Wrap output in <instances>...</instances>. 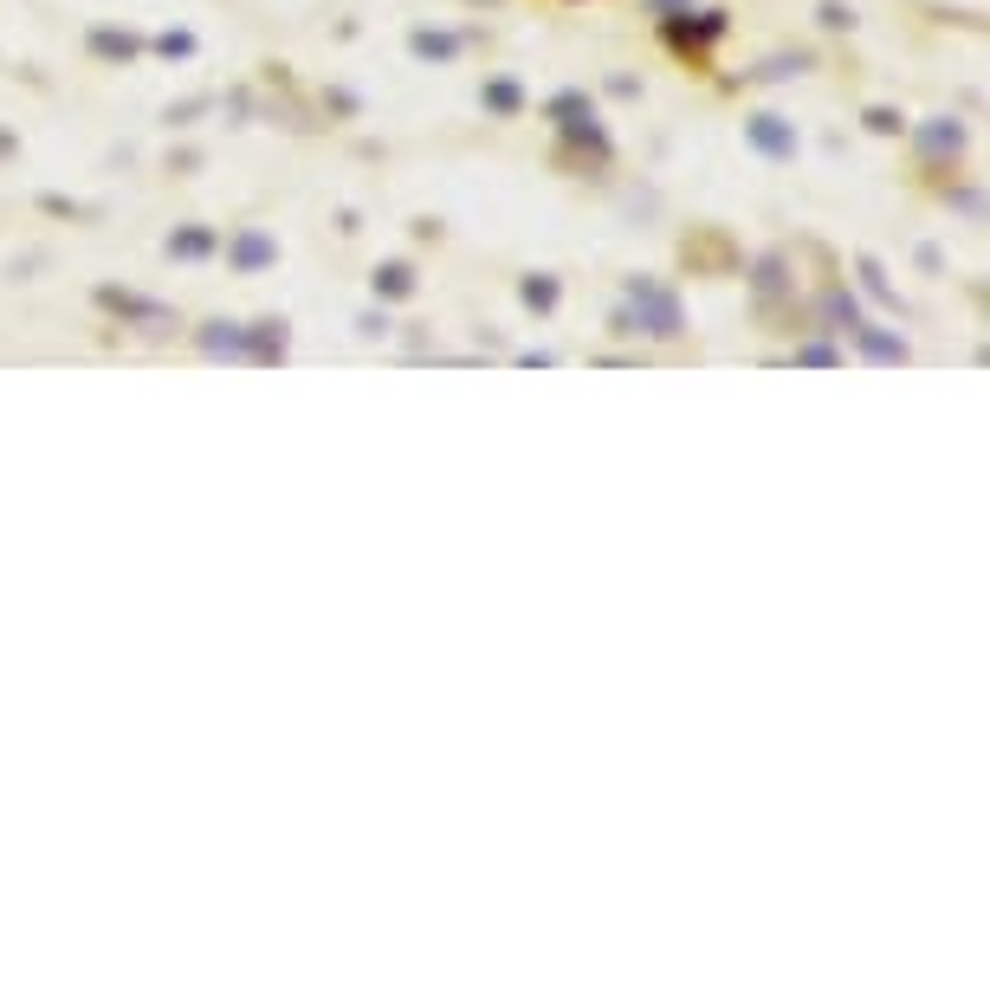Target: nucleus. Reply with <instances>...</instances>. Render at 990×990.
<instances>
[{"label":"nucleus","mask_w":990,"mask_h":990,"mask_svg":"<svg viewBox=\"0 0 990 990\" xmlns=\"http://www.w3.org/2000/svg\"><path fill=\"white\" fill-rule=\"evenodd\" d=\"M622 311H628V337L673 343V337L686 330L680 292H667V285H654V279H628V285H622Z\"/></svg>","instance_id":"f257e3e1"},{"label":"nucleus","mask_w":990,"mask_h":990,"mask_svg":"<svg viewBox=\"0 0 990 990\" xmlns=\"http://www.w3.org/2000/svg\"><path fill=\"white\" fill-rule=\"evenodd\" d=\"M725 13L719 7H706V13H693V7H673V20H660V39H667L673 52H699V46H712V39H725Z\"/></svg>","instance_id":"f03ea898"},{"label":"nucleus","mask_w":990,"mask_h":990,"mask_svg":"<svg viewBox=\"0 0 990 990\" xmlns=\"http://www.w3.org/2000/svg\"><path fill=\"white\" fill-rule=\"evenodd\" d=\"M745 143L758 149L764 162H796V123H783V117H770V110H764V117L745 123Z\"/></svg>","instance_id":"7ed1b4c3"},{"label":"nucleus","mask_w":990,"mask_h":990,"mask_svg":"<svg viewBox=\"0 0 990 990\" xmlns=\"http://www.w3.org/2000/svg\"><path fill=\"white\" fill-rule=\"evenodd\" d=\"M227 266L233 272H266V266H279V240H272L266 227H240L227 240Z\"/></svg>","instance_id":"20e7f679"},{"label":"nucleus","mask_w":990,"mask_h":990,"mask_svg":"<svg viewBox=\"0 0 990 990\" xmlns=\"http://www.w3.org/2000/svg\"><path fill=\"white\" fill-rule=\"evenodd\" d=\"M913 143H919V156H926V162H952L958 149H965V123H958V117H932V123H919V130H913Z\"/></svg>","instance_id":"39448f33"},{"label":"nucleus","mask_w":990,"mask_h":990,"mask_svg":"<svg viewBox=\"0 0 990 990\" xmlns=\"http://www.w3.org/2000/svg\"><path fill=\"white\" fill-rule=\"evenodd\" d=\"M285 350H292V337H285V318H259V324H246V356H240V363H285Z\"/></svg>","instance_id":"423d86ee"},{"label":"nucleus","mask_w":990,"mask_h":990,"mask_svg":"<svg viewBox=\"0 0 990 990\" xmlns=\"http://www.w3.org/2000/svg\"><path fill=\"white\" fill-rule=\"evenodd\" d=\"M848 337H855V350L868 356V363H906V337L887 330V324H855Z\"/></svg>","instance_id":"0eeeda50"},{"label":"nucleus","mask_w":990,"mask_h":990,"mask_svg":"<svg viewBox=\"0 0 990 990\" xmlns=\"http://www.w3.org/2000/svg\"><path fill=\"white\" fill-rule=\"evenodd\" d=\"M98 305L117 311L123 324H149V330L169 324V311H162V305H149V298H136V292H117V285H98Z\"/></svg>","instance_id":"6e6552de"},{"label":"nucleus","mask_w":990,"mask_h":990,"mask_svg":"<svg viewBox=\"0 0 990 990\" xmlns=\"http://www.w3.org/2000/svg\"><path fill=\"white\" fill-rule=\"evenodd\" d=\"M195 343H201V356H227V363H240V356H246V324L214 318V324L195 330Z\"/></svg>","instance_id":"1a4fd4ad"},{"label":"nucleus","mask_w":990,"mask_h":990,"mask_svg":"<svg viewBox=\"0 0 990 990\" xmlns=\"http://www.w3.org/2000/svg\"><path fill=\"white\" fill-rule=\"evenodd\" d=\"M369 285H376L382 305H402V298H415V266H408V259H382Z\"/></svg>","instance_id":"9d476101"},{"label":"nucleus","mask_w":990,"mask_h":990,"mask_svg":"<svg viewBox=\"0 0 990 990\" xmlns=\"http://www.w3.org/2000/svg\"><path fill=\"white\" fill-rule=\"evenodd\" d=\"M751 292H758L764 305H777V298L790 292V259H783V253H764L758 266H751Z\"/></svg>","instance_id":"9b49d317"},{"label":"nucleus","mask_w":990,"mask_h":990,"mask_svg":"<svg viewBox=\"0 0 990 990\" xmlns=\"http://www.w3.org/2000/svg\"><path fill=\"white\" fill-rule=\"evenodd\" d=\"M85 46L98 52V59H110V65H130L136 52H143V39H136V33H117V26H91Z\"/></svg>","instance_id":"f8f14e48"},{"label":"nucleus","mask_w":990,"mask_h":990,"mask_svg":"<svg viewBox=\"0 0 990 990\" xmlns=\"http://www.w3.org/2000/svg\"><path fill=\"white\" fill-rule=\"evenodd\" d=\"M460 46H466L460 33H428V26H415V33H408V52H415V59H428V65L460 59Z\"/></svg>","instance_id":"ddd939ff"},{"label":"nucleus","mask_w":990,"mask_h":990,"mask_svg":"<svg viewBox=\"0 0 990 990\" xmlns=\"http://www.w3.org/2000/svg\"><path fill=\"white\" fill-rule=\"evenodd\" d=\"M162 246H169V259H208L214 246H220V233L214 227H175Z\"/></svg>","instance_id":"4468645a"},{"label":"nucleus","mask_w":990,"mask_h":990,"mask_svg":"<svg viewBox=\"0 0 990 990\" xmlns=\"http://www.w3.org/2000/svg\"><path fill=\"white\" fill-rule=\"evenodd\" d=\"M479 104L499 110V117H518V110H525V85H518V78H486V85H479Z\"/></svg>","instance_id":"2eb2a0df"},{"label":"nucleus","mask_w":990,"mask_h":990,"mask_svg":"<svg viewBox=\"0 0 990 990\" xmlns=\"http://www.w3.org/2000/svg\"><path fill=\"white\" fill-rule=\"evenodd\" d=\"M518 298H525V311H557V298H563V285L550 279V272H525V279H518Z\"/></svg>","instance_id":"dca6fc26"},{"label":"nucleus","mask_w":990,"mask_h":990,"mask_svg":"<svg viewBox=\"0 0 990 990\" xmlns=\"http://www.w3.org/2000/svg\"><path fill=\"white\" fill-rule=\"evenodd\" d=\"M796 72H809V52H777V59H764L758 72H745L751 85H783V78H796Z\"/></svg>","instance_id":"f3484780"},{"label":"nucleus","mask_w":990,"mask_h":990,"mask_svg":"<svg viewBox=\"0 0 990 990\" xmlns=\"http://www.w3.org/2000/svg\"><path fill=\"white\" fill-rule=\"evenodd\" d=\"M855 272H861V285H868V298H874V305L900 311V292H893V285H887V272H880V259H868V253H861V259H855Z\"/></svg>","instance_id":"a211bd4d"},{"label":"nucleus","mask_w":990,"mask_h":990,"mask_svg":"<svg viewBox=\"0 0 990 990\" xmlns=\"http://www.w3.org/2000/svg\"><path fill=\"white\" fill-rule=\"evenodd\" d=\"M822 311H829V324L842 330V337H848V330L861 324V305H855V292H842V285H835V292L822 298Z\"/></svg>","instance_id":"6ab92c4d"},{"label":"nucleus","mask_w":990,"mask_h":990,"mask_svg":"<svg viewBox=\"0 0 990 990\" xmlns=\"http://www.w3.org/2000/svg\"><path fill=\"white\" fill-rule=\"evenodd\" d=\"M796 363H803V369H835V363H842V343L809 337V343H796Z\"/></svg>","instance_id":"aec40b11"},{"label":"nucleus","mask_w":990,"mask_h":990,"mask_svg":"<svg viewBox=\"0 0 990 990\" xmlns=\"http://www.w3.org/2000/svg\"><path fill=\"white\" fill-rule=\"evenodd\" d=\"M149 46L162 52V59H195V33H182V26H169V33H156Z\"/></svg>","instance_id":"412c9836"},{"label":"nucleus","mask_w":990,"mask_h":990,"mask_svg":"<svg viewBox=\"0 0 990 990\" xmlns=\"http://www.w3.org/2000/svg\"><path fill=\"white\" fill-rule=\"evenodd\" d=\"M861 123H868L874 136H900V130H906V117H900L893 104H868V117H861Z\"/></svg>","instance_id":"4be33fe9"},{"label":"nucleus","mask_w":990,"mask_h":990,"mask_svg":"<svg viewBox=\"0 0 990 990\" xmlns=\"http://www.w3.org/2000/svg\"><path fill=\"white\" fill-rule=\"evenodd\" d=\"M550 117H557V123H570V117H596V110H589L583 91H557V98H550Z\"/></svg>","instance_id":"5701e85b"},{"label":"nucleus","mask_w":990,"mask_h":990,"mask_svg":"<svg viewBox=\"0 0 990 990\" xmlns=\"http://www.w3.org/2000/svg\"><path fill=\"white\" fill-rule=\"evenodd\" d=\"M816 20L829 26V33H848V26H855V7H842V0H822V7H816Z\"/></svg>","instance_id":"b1692460"},{"label":"nucleus","mask_w":990,"mask_h":990,"mask_svg":"<svg viewBox=\"0 0 990 990\" xmlns=\"http://www.w3.org/2000/svg\"><path fill=\"white\" fill-rule=\"evenodd\" d=\"M356 330H363V337L376 343V337H389L395 324H389V311H363V318H356Z\"/></svg>","instance_id":"393cba45"},{"label":"nucleus","mask_w":990,"mask_h":990,"mask_svg":"<svg viewBox=\"0 0 990 990\" xmlns=\"http://www.w3.org/2000/svg\"><path fill=\"white\" fill-rule=\"evenodd\" d=\"M952 208L971 214V220H984V195H978V188H952Z\"/></svg>","instance_id":"a878e982"},{"label":"nucleus","mask_w":990,"mask_h":990,"mask_svg":"<svg viewBox=\"0 0 990 990\" xmlns=\"http://www.w3.org/2000/svg\"><path fill=\"white\" fill-rule=\"evenodd\" d=\"M324 104L337 110V117H356V110H363V104H356V91H343V85H337V91H324Z\"/></svg>","instance_id":"bb28decb"},{"label":"nucleus","mask_w":990,"mask_h":990,"mask_svg":"<svg viewBox=\"0 0 990 990\" xmlns=\"http://www.w3.org/2000/svg\"><path fill=\"white\" fill-rule=\"evenodd\" d=\"M39 208H46V214H85V208H78V201H65V195H46V201H39Z\"/></svg>","instance_id":"cd10ccee"}]
</instances>
